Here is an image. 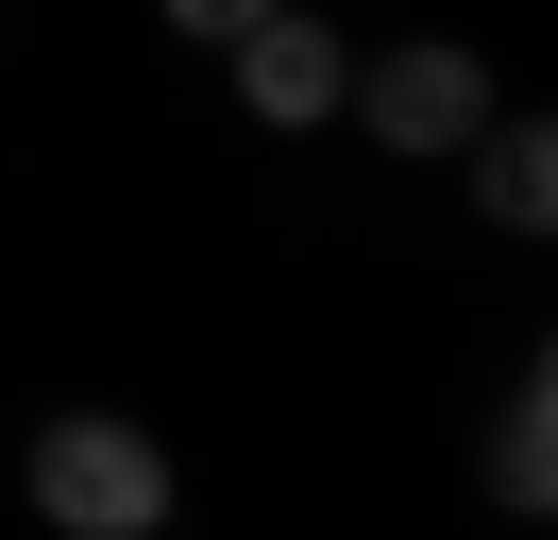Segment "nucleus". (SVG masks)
Segmentation results:
<instances>
[{
	"instance_id": "obj_5",
	"label": "nucleus",
	"mask_w": 558,
	"mask_h": 540,
	"mask_svg": "<svg viewBox=\"0 0 558 540\" xmlns=\"http://www.w3.org/2000/svg\"><path fill=\"white\" fill-rule=\"evenodd\" d=\"M457 152H474V202H490L508 236H542V220H558V135H542V119H508V101H490Z\"/></svg>"
},
{
	"instance_id": "obj_3",
	"label": "nucleus",
	"mask_w": 558,
	"mask_h": 540,
	"mask_svg": "<svg viewBox=\"0 0 558 540\" xmlns=\"http://www.w3.org/2000/svg\"><path fill=\"white\" fill-rule=\"evenodd\" d=\"M220 51H238V119H271V135H322V119H339V85H355V34H339V17H305V0L238 17Z\"/></svg>"
},
{
	"instance_id": "obj_4",
	"label": "nucleus",
	"mask_w": 558,
	"mask_h": 540,
	"mask_svg": "<svg viewBox=\"0 0 558 540\" xmlns=\"http://www.w3.org/2000/svg\"><path fill=\"white\" fill-rule=\"evenodd\" d=\"M490 506L508 524L558 506V371H508V405H490Z\"/></svg>"
},
{
	"instance_id": "obj_2",
	"label": "nucleus",
	"mask_w": 558,
	"mask_h": 540,
	"mask_svg": "<svg viewBox=\"0 0 558 540\" xmlns=\"http://www.w3.org/2000/svg\"><path fill=\"white\" fill-rule=\"evenodd\" d=\"M339 119L373 152H407V169H457V135L490 119V68H474V34H389V51H355Z\"/></svg>"
},
{
	"instance_id": "obj_6",
	"label": "nucleus",
	"mask_w": 558,
	"mask_h": 540,
	"mask_svg": "<svg viewBox=\"0 0 558 540\" xmlns=\"http://www.w3.org/2000/svg\"><path fill=\"white\" fill-rule=\"evenodd\" d=\"M153 17H186V34L220 51V34H238V17H271V0H153Z\"/></svg>"
},
{
	"instance_id": "obj_1",
	"label": "nucleus",
	"mask_w": 558,
	"mask_h": 540,
	"mask_svg": "<svg viewBox=\"0 0 558 540\" xmlns=\"http://www.w3.org/2000/svg\"><path fill=\"white\" fill-rule=\"evenodd\" d=\"M17 490H35L51 540H170L186 524V472L153 422H119V405H51L35 456H17Z\"/></svg>"
}]
</instances>
